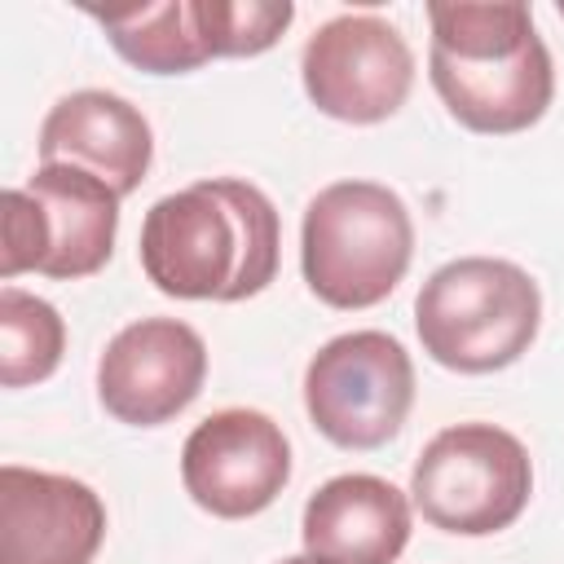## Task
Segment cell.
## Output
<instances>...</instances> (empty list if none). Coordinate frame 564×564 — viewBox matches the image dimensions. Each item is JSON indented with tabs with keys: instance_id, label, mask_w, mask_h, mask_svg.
I'll list each match as a JSON object with an SVG mask.
<instances>
[{
	"instance_id": "obj_9",
	"label": "cell",
	"mask_w": 564,
	"mask_h": 564,
	"mask_svg": "<svg viewBox=\"0 0 564 564\" xmlns=\"http://www.w3.org/2000/svg\"><path fill=\"white\" fill-rule=\"evenodd\" d=\"M207 379V344L189 322L141 317L123 326L97 361V397L128 427L176 419Z\"/></svg>"
},
{
	"instance_id": "obj_2",
	"label": "cell",
	"mask_w": 564,
	"mask_h": 564,
	"mask_svg": "<svg viewBox=\"0 0 564 564\" xmlns=\"http://www.w3.org/2000/svg\"><path fill=\"white\" fill-rule=\"evenodd\" d=\"M427 75L445 110L489 137L533 128L555 97V66L520 0H436L427 4Z\"/></svg>"
},
{
	"instance_id": "obj_4",
	"label": "cell",
	"mask_w": 564,
	"mask_h": 564,
	"mask_svg": "<svg viewBox=\"0 0 564 564\" xmlns=\"http://www.w3.org/2000/svg\"><path fill=\"white\" fill-rule=\"evenodd\" d=\"M414 256V220L397 189L379 181H335L317 189L300 225V269L330 308H370L397 291Z\"/></svg>"
},
{
	"instance_id": "obj_16",
	"label": "cell",
	"mask_w": 564,
	"mask_h": 564,
	"mask_svg": "<svg viewBox=\"0 0 564 564\" xmlns=\"http://www.w3.org/2000/svg\"><path fill=\"white\" fill-rule=\"evenodd\" d=\"M295 4L286 0H198L212 57H256L282 40Z\"/></svg>"
},
{
	"instance_id": "obj_10",
	"label": "cell",
	"mask_w": 564,
	"mask_h": 564,
	"mask_svg": "<svg viewBox=\"0 0 564 564\" xmlns=\"http://www.w3.org/2000/svg\"><path fill=\"white\" fill-rule=\"evenodd\" d=\"M106 507L93 485L57 471L0 467V564H93Z\"/></svg>"
},
{
	"instance_id": "obj_19",
	"label": "cell",
	"mask_w": 564,
	"mask_h": 564,
	"mask_svg": "<svg viewBox=\"0 0 564 564\" xmlns=\"http://www.w3.org/2000/svg\"><path fill=\"white\" fill-rule=\"evenodd\" d=\"M560 18H564V0H560Z\"/></svg>"
},
{
	"instance_id": "obj_15",
	"label": "cell",
	"mask_w": 564,
	"mask_h": 564,
	"mask_svg": "<svg viewBox=\"0 0 564 564\" xmlns=\"http://www.w3.org/2000/svg\"><path fill=\"white\" fill-rule=\"evenodd\" d=\"M66 352L62 313L18 286H0V383L26 388L48 379Z\"/></svg>"
},
{
	"instance_id": "obj_7",
	"label": "cell",
	"mask_w": 564,
	"mask_h": 564,
	"mask_svg": "<svg viewBox=\"0 0 564 564\" xmlns=\"http://www.w3.org/2000/svg\"><path fill=\"white\" fill-rule=\"evenodd\" d=\"M300 75L322 115L339 123H379L405 106L414 88V53L392 22L375 13H339L308 35Z\"/></svg>"
},
{
	"instance_id": "obj_6",
	"label": "cell",
	"mask_w": 564,
	"mask_h": 564,
	"mask_svg": "<svg viewBox=\"0 0 564 564\" xmlns=\"http://www.w3.org/2000/svg\"><path fill=\"white\" fill-rule=\"evenodd\" d=\"M414 405V361L388 330L326 339L304 370V410L339 449L388 445Z\"/></svg>"
},
{
	"instance_id": "obj_8",
	"label": "cell",
	"mask_w": 564,
	"mask_h": 564,
	"mask_svg": "<svg viewBox=\"0 0 564 564\" xmlns=\"http://www.w3.org/2000/svg\"><path fill=\"white\" fill-rule=\"evenodd\" d=\"M185 494L220 520L260 516L291 480L286 432L247 405L207 414L181 449Z\"/></svg>"
},
{
	"instance_id": "obj_18",
	"label": "cell",
	"mask_w": 564,
	"mask_h": 564,
	"mask_svg": "<svg viewBox=\"0 0 564 564\" xmlns=\"http://www.w3.org/2000/svg\"><path fill=\"white\" fill-rule=\"evenodd\" d=\"M278 564H317L313 555H291V560H278Z\"/></svg>"
},
{
	"instance_id": "obj_12",
	"label": "cell",
	"mask_w": 564,
	"mask_h": 564,
	"mask_svg": "<svg viewBox=\"0 0 564 564\" xmlns=\"http://www.w3.org/2000/svg\"><path fill=\"white\" fill-rule=\"evenodd\" d=\"M300 538L317 564H392L410 542V498L370 471L330 476L308 494Z\"/></svg>"
},
{
	"instance_id": "obj_13",
	"label": "cell",
	"mask_w": 564,
	"mask_h": 564,
	"mask_svg": "<svg viewBox=\"0 0 564 564\" xmlns=\"http://www.w3.org/2000/svg\"><path fill=\"white\" fill-rule=\"evenodd\" d=\"M26 194L44 216V278L75 282L110 260L119 234V194L106 181L79 167H40L26 181Z\"/></svg>"
},
{
	"instance_id": "obj_11",
	"label": "cell",
	"mask_w": 564,
	"mask_h": 564,
	"mask_svg": "<svg viewBox=\"0 0 564 564\" xmlns=\"http://www.w3.org/2000/svg\"><path fill=\"white\" fill-rule=\"evenodd\" d=\"M40 167H79L106 181L119 198L132 194L154 159L145 115L106 88L66 93L40 123Z\"/></svg>"
},
{
	"instance_id": "obj_1",
	"label": "cell",
	"mask_w": 564,
	"mask_h": 564,
	"mask_svg": "<svg viewBox=\"0 0 564 564\" xmlns=\"http://www.w3.org/2000/svg\"><path fill=\"white\" fill-rule=\"evenodd\" d=\"M278 247L269 194L238 176L163 194L141 220V269L172 300H251L278 278Z\"/></svg>"
},
{
	"instance_id": "obj_14",
	"label": "cell",
	"mask_w": 564,
	"mask_h": 564,
	"mask_svg": "<svg viewBox=\"0 0 564 564\" xmlns=\"http://www.w3.org/2000/svg\"><path fill=\"white\" fill-rule=\"evenodd\" d=\"M115 53L150 75H185L212 62L198 0H167V4H141V9H93Z\"/></svg>"
},
{
	"instance_id": "obj_3",
	"label": "cell",
	"mask_w": 564,
	"mask_h": 564,
	"mask_svg": "<svg viewBox=\"0 0 564 564\" xmlns=\"http://www.w3.org/2000/svg\"><path fill=\"white\" fill-rule=\"evenodd\" d=\"M423 352L458 375H494L529 352L542 326V291L498 256H458L414 295Z\"/></svg>"
},
{
	"instance_id": "obj_17",
	"label": "cell",
	"mask_w": 564,
	"mask_h": 564,
	"mask_svg": "<svg viewBox=\"0 0 564 564\" xmlns=\"http://www.w3.org/2000/svg\"><path fill=\"white\" fill-rule=\"evenodd\" d=\"M44 264V216L26 185L4 189V251H0V278L13 282L18 273Z\"/></svg>"
},
{
	"instance_id": "obj_5",
	"label": "cell",
	"mask_w": 564,
	"mask_h": 564,
	"mask_svg": "<svg viewBox=\"0 0 564 564\" xmlns=\"http://www.w3.org/2000/svg\"><path fill=\"white\" fill-rule=\"evenodd\" d=\"M529 494V449L498 423H454L436 432L410 471V502L427 524L458 538H485L516 524Z\"/></svg>"
}]
</instances>
